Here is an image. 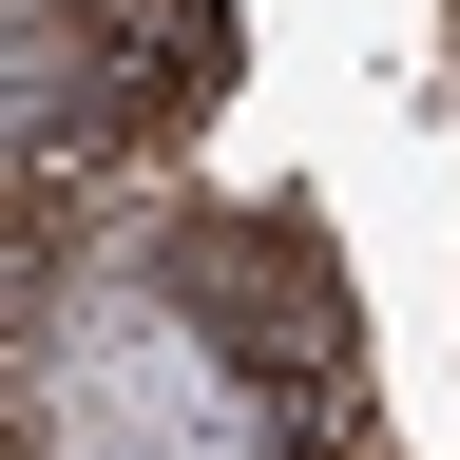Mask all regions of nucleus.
<instances>
[{
  "instance_id": "1",
  "label": "nucleus",
  "mask_w": 460,
  "mask_h": 460,
  "mask_svg": "<svg viewBox=\"0 0 460 460\" xmlns=\"http://www.w3.org/2000/svg\"><path fill=\"white\" fill-rule=\"evenodd\" d=\"M172 288L211 307V345L307 422H365V307H345V250L307 211H192L172 230Z\"/></svg>"
},
{
  "instance_id": "2",
  "label": "nucleus",
  "mask_w": 460,
  "mask_h": 460,
  "mask_svg": "<svg viewBox=\"0 0 460 460\" xmlns=\"http://www.w3.org/2000/svg\"><path fill=\"white\" fill-rule=\"evenodd\" d=\"M39 58H96V135L115 154H172L230 96V20L211 0H39Z\"/></svg>"
}]
</instances>
